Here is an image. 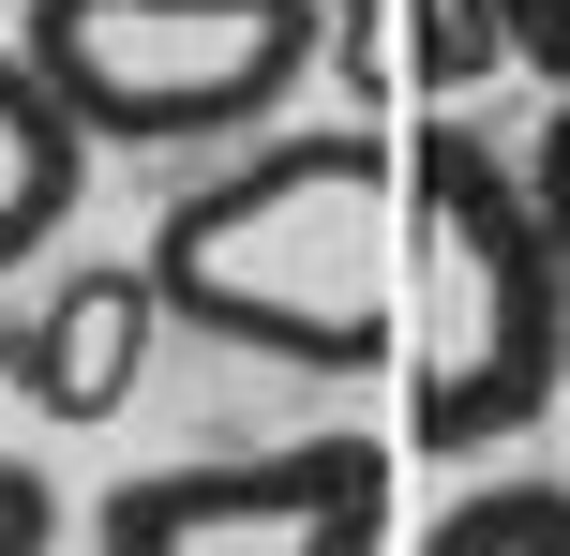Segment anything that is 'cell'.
<instances>
[{
	"label": "cell",
	"mask_w": 570,
	"mask_h": 556,
	"mask_svg": "<svg viewBox=\"0 0 570 556\" xmlns=\"http://www.w3.org/2000/svg\"><path fill=\"white\" fill-rule=\"evenodd\" d=\"M150 286L180 331L256 347L285 377H375L405 316V166L361 120H271L240 136V166L166 196Z\"/></svg>",
	"instance_id": "cell-1"
},
{
	"label": "cell",
	"mask_w": 570,
	"mask_h": 556,
	"mask_svg": "<svg viewBox=\"0 0 570 556\" xmlns=\"http://www.w3.org/2000/svg\"><path fill=\"white\" fill-rule=\"evenodd\" d=\"M375 527H391L375 437H285L120 481L90 511V556H375Z\"/></svg>",
	"instance_id": "cell-4"
},
{
	"label": "cell",
	"mask_w": 570,
	"mask_h": 556,
	"mask_svg": "<svg viewBox=\"0 0 570 556\" xmlns=\"http://www.w3.org/2000/svg\"><path fill=\"white\" fill-rule=\"evenodd\" d=\"M150 331H166L150 256H76V271H46V286L0 316V377L46 421H120V391L150 377Z\"/></svg>",
	"instance_id": "cell-5"
},
{
	"label": "cell",
	"mask_w": 570,
	"mask_h": 556,
	"mask_svg": "<svg viewBox=\"0 0 570 556\" xmlns=\"http://www.w3.org/2000/svg\"><path fill=\"white\" fill-rule=\"evenodd\" d=\"M405 60H421L435 106H465V90L511 60V0H405Z\"/></svg>",
	"instance_id": "cell-8"
},
{
	"label": "cell",
	"mask_w": 570,
	"mask_h": 556,
	"mask_svg": "<svg viewBox=\"0 0 570 556\" xmlns=\"http://www.w3.org/2000/svg\"><path fill=\"white\" fill-rule=\"evenodd\" d=\"M405 361H421V451H495L570 391V271L525 196V150L435 120L405 150Z\"/></svg>",
	"instance_id": "cell-2"
},
{
	"label": "cell",
	"mask_w": 570,
	"mask_h": 556,
	"mask_svg": "<svg viewBox=\"0 0 570 556\" xmlns=\"http://www.w3.org/2000/svg\"><path fill=\"white\" fill-rule=\"evenodd\" d=\"M511 60H541V76L570 90V0H511Z\"/></svg>",
	"instance_id": "cell-11"
},
{
	"label": "cell",
	"mask_w": 570,
	"mask_h": 556,
	"mask_svg": "<svg viewBox=\"0 0 570 556\" xmlns=\"http://www.w3.org/2000/svg\"><path fill=\"white\" fill-rule=\"evenodd\" d=\"M525 196H541V226H556V271H570V90H556L541 150H525Z\"/></svg>",
	"instance_id": "cell-10"
},
{
	"label": "cell",
	"mask_w": 570,
	"mask_h": 556,
	"mask_svg": "<svg viewBox=\"0 0 570 556\" xmlns=\"http://www.w3.org/2000/svg\"><path fill=\"white\" fill-rule=\"evenodd\" d=\"M60 542V497H46V467H16L0 451V556H46Z\"/></svg>",
	"instance_id": "cell-9"
},
{
	"label": "cell",
	"mask_w": 570,
	"mask_h": 556,
	"mask_svg": "<svg viewBox=\"0 0 570 556\" xmlns=\"http://www.w3.org/2000/svg\"><path fill=\"white\" fill-rule=\"evenodd\" d=\"M76 196H90V136H76V106L30 76V46H0V286H16L60 226H76Z\"/></svg>",
	"instance_id": "cell-6"
},
{
	"label": "cell",
	"mask_w": 570,
	"mask_h": 556,
	"mask_svg": "<svg viewBox=\"0 0 570 556\" xmlns=\"http://www.w3.org/2000/svg\"><path fill=\"white\" fill-rule=\"evenodd\" d=\"M421 556H570V481H481L435 511Z\"/></svg>",
	"instance_id": "cell-7"
},
{
	"label": "cell",
	"mask_w": 570,
	"mask_h": 556,
	"mask_svg": "<svg viewBox=\"0 0 570 556\" xmlns=\"http://www.w3.org/2000/svg\"><path fill=\"white\" fill-rule=\"evenodd\" d=\"M16 46L90 150H240L315 76V0H30Z\"/></svg>",
	"instance_id": "cell-3"
}]
</instances>
